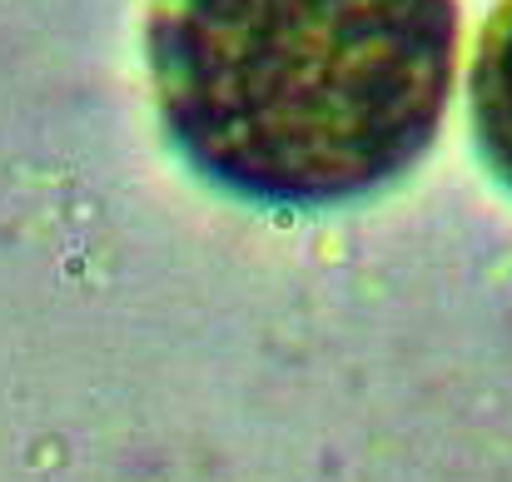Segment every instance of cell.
<instances>
[{
	"mask_svg": "<svg viewBox=\"0 0 512 482\" xmlns=\"http://www.w3.org/2000/svg\"><path fill=\"white\" fill-rule=\"evenodd\" d=\"M473 130L488 164L512 184V0H503L473 60Z\"/></svg>",
	"mask_w": 512,
	"mask_h": 482,
	"instance_id": "2",
	"label": "cell"
},
{
	"mask_svg": "<svg viewBox=\"0 0 512 482\" xmlns=\"http://www.w3.org/2000/svg\"><path fill=\"white\" fill-rule=\"evenodd\" d=\"M160 120L219 189L319 209L408 174L433 145L453 0H150Z\"/></svg>",
	"mask_w": 512,
	"mask_h": 482,
	"instance_id": "1",
	"label": "cell"
}]
</instances>
